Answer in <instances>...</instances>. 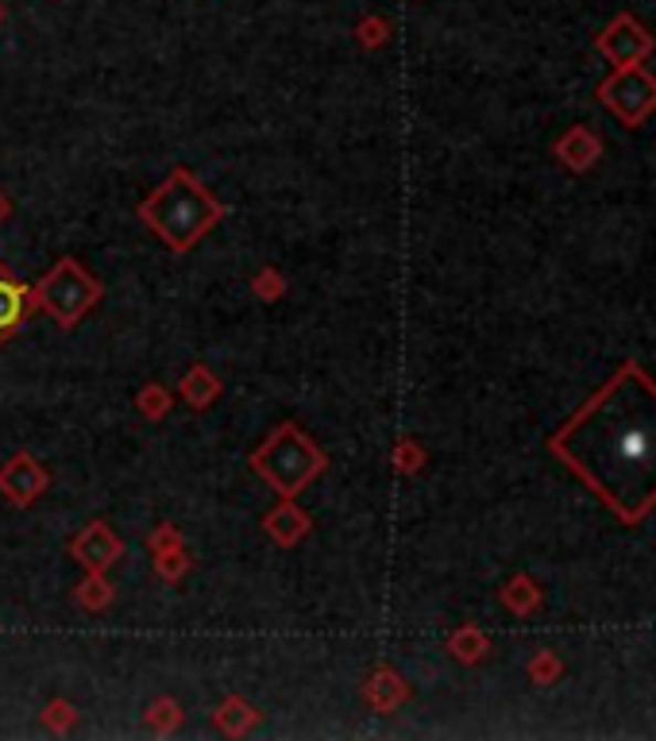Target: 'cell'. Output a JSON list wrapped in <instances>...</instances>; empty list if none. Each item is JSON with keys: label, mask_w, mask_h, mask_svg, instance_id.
Segmentation results:
<instances>
[{"label": "cell", "mask_w": 656, "mask_h": 741, "mask_svg": "<svg viewBox=\"0 0 656 741\" xmlns=\"http://www.w3.org/2000/svg\"><path fill=\"white\" fill-rule=\"evenodd\" d=\"M603 97L611 100V105H618L622 113L634 120V116H642L656 100V85L642 74V70H622V74L603 89Z\"/></svg>", "instance_id": "cell-8"}, {"label": "cell", "mask_w": 656, "mask_h": 741, "mask_svg": "<svg viewBox=\"0 0 656 741\" xmlns=\"http://www.w3.org/2000/svg\"><path fill=\"white\" fill-rule=\"evenodd\" d=\"M309 529H314V518H309L294 498H283L275 510L263 514V533H267L278 549H294V544H301L309 537Z\"/></svg>", "instance_id": "cell-7"}, {"label": "cell", "mask_w": 656, "mask_h": 741, "mask_svg": "<svg viewBox=\"0 0 656 741\" xmlns=\"http://www.w3.org/2000/svg\"><path fill=\"white\" fill-rule=\"evenodd\" d=\"M252 294L260 301H278L286 294V278H283V271H275V267H263L260 275L252 278Z\"/></svg>", "instance_id": "cell-20"}, {"label": "cell", "mask_w": 656, "mask_h": 741, "mask_svg": "<svg viewBox=\"0 0 656 741\" xmlns=\"http://www.w3.org/2000/svg\"><path fill=\"white\" fill-rule=\"evenodd\" d=\"M4 20H8V8H4V4H0V23H4Z\"/></svg>", "instance_id": "cell-25"}, {"label": "cell", "mask_w": 656, "mask_h": 741, "mask_svg": "<svg viewBox=\"0 0 656 741\" xmlns=\"http://www.w3.org/2000/svg\"><path fill=\"white\" fill-rule=\"evenodd\" d=\"M421 444L417 441H398V448H394V472H402V475H413L421 467Z\"/></svg>", "instance_id": "cell-23"}, {"label": "cell", "mask_w": 656, "mask_h": 741, "mask_svg": "<svg viewBox=\"0 0 656 741\" xmlns=\"http://www.w3.org/2000/svg\"><path fill=\"white\" fill-rule=\"evenodd\" d=\"M46 487H51V472H46L31 452H15V456H8L4 464H0V495H4V502L15 506V510L35 506L39 498L46 495Z\"/></svg>", "instance_id": "cell-5"}, {"label": "cell", "mask_w": 656, "mask_h": 741, "mask_svg": "<svg viewBox=\"0 0 656 741\" xmlns=\"http://www.w3.org/2000/svg\"><path fill=\"white\" fill-rule=\"evenodd\" d=\"M356 39H359V46H363V51H379V46L390 39V23L382 20V15H363V20H359V28H356Z\"/></svg>", "instance_id": "cell-19"}, {"label": "cell", "mask_w": 656, "mask_h": 741, "mask_svg": "<svg viewBox=\"0 0 656 741\" xmlns=\"http://www.w3.org/2000/svg\"><path fill=\"white\" fill-rule=\"evenodd\" d=\"M139 221L151 236H159L174 255L198 247L216 224L224 221V205L205 190L190 167H174L144 201H139Z\"/></svg>", "instance_id": "cell-2"}, {"label": "cell", "mask_w": 656, "mask_h": 741, "mask_svg": "<svg viewBox=\"0 0 656 741\" xmlns=\"http://www.w3.org/2000/svg\"><path fill=\"white\" fill-rule=\"evenodd\" d=\"M405 699H410V688H405V680L394 673V668L382 665V668H374V673L367 676L363 703L371 707V711L387 714V711H394V707H402Z\"/></svg>", "instance_id": "cell-11"}, {"label": "cell", "mask_w": 656, "mask_h": 741, "mask_svg": "<svg viewBox=\"0 0 656 741\" xmlns=\"http://www.w3.org/2000/svg\"><path fill=\"white\" fill-rule=\"evenodd\" d=\"M170 405H174V394H170L162 382H144L139 387V394H136V410H139V417L144 421H162L170 413Z\"/></svg>", "instance_id": "cell-15"}, {"label": "cell", "mask_w": 656, "mask_h": 741, "mask_svg": "<svg viewBox=\"0 0 656 741\" xmlns=\"http://www.w3.org/2000/svg\"><path fill=\"white\" fill-rule=\"evenodd\" d=\"M8 216H12V198H8V193L0 190V224H4Z\"/></svg>", "instance_id": "cell-24"}, {"label": "cell", "mask_w": 656, "mask_h": 741, "mask_svg": "<svg viewBox=\"0 0 656 741\" xmlns=\"http://www.w3.org/2000/svg\"><path fill=\"white\" fill-rule=\"evenodd\" d=\"M178 544H186L182 541V529L170 526V521H162V526H155L151 533H147V549H151V557H155V552L178 549Z\"/></svg>", "instance_id": "cell-22"}, {"label": "cell", "mask_w": 656, "mask_h": 741, "mask_svg": "<svg viewBox=\"0 0 656 741\" xmlns=\"http://www.w3.org/2000/svg\"><path fill=\"white\" fill-rule=\"evenodd\" d=\"M649 46H653V39L645 35L642 23H634L629 15H622V20L603 35V51L611 54L614 62H622V66H629L634 59L649 54Z\"/></svg>", "instance_id": "cell-10"}, {"label": "cell", "mask_w": 656, "mask_h": 741, "mask_svg": "<svg viewBox=\"0 0 656 741\" xmlns=\"http://www.w3.org/2000/svg\"><path fill=\"white\" fill-rule=\"evenodd\" d=\"M448 649L456 653L459 660H479L483 657V649H487V642H483V634L479 629H459V634H452V642H448Z\"/></svg>", "instance_id": "cell-21"}, {"label": "cell", "mask_w": 656, "mask_h": 741, "mask_svg": "<svg viewBox=\"0 0 656 741\" xmlns=\"http://www.w3.org/2000/svg\"><path fill=\"white\" fill-rule=\"evenodd\" d=\"M70 557L85 568V572H108L116 560L124 557V541L113 533L108 521H89L70 537Z\"/></svg>", "instance_id": "cell-6"}, {"label": "cell", "mask_w": 656, "mask_h": 741, "mask_svg": "<svg viewBox=\"0 0 656 741\" xmlns=\"http://www.w3.org/2000/svg\"><path fill=\"white\" fill-rule=\"evenodd\" d=\"M28 309H35V298H31V286L20 283L12 271L0 263V345L12 337L15 329L23 325Z\"/></svg>", "instance_id": "cell-9"}, {"label": "cell", "mask_w": 656, "mask_h": 741, "mask_svg": "<svg viewBox=\"0 0 656 741\" xmlns=\"http://www.w3.org/2000/svg\"><path fill=\"white\" fill-rule=\"evenodd\" d=\"M116 599V587L108 583V572H85V580L74 587V603L82 606L85 614H100L108 611Z\"/></svg>", "instance_id": "cell-14"}, {"label": "cell", "mask_w": 656, "mask_h": 741, "mask_svg": "<svg viewBox=\"0 0 656 741\" xmlns=\"http://www.w3.org/2000/svg\"><path fill=\"white\" fill-rule=\"evenodd\" d=\"M39 722H43L51 734H66L77 722V707L66 703V699H51V703L43 707V714H39Z\"/></svg>", "instance_id": "cell-18"}, {"label": "cell", "mask_w": 656, "mask_h": 741, "mask_svg": "<svg viewBox=\"0 0 656 741\" xmlns=\"http://www.w3.org/2000/svg\"><path fill=\"white\" fill-rule=\"evenodd\" d=\"M221 390H224L221 374H213V368H205V363H193V368L178 379V398L198 413H205L209 405L221 398Z\"/></svg>", "instance_id": "cell-12"}, {"label": "cell", "mask_w": 656, "mask_h": 741, "mask_svg": "<svg viewBox=\"0 0 656 741\" xmlns=\"http://www.w3.org/2000/svg\"><path fill=\"white\" fill-rule=\"evenodd\" d=\"M252 472L267 483L271 490H278L283 498H298L301 490L314 479H321L328 472V456L325 448L294 421H283L275 425L267 436H263L260 448L247 456Z\"/></svg>", "instance_id": "cell-3"}, {"label": "cell", "mask_w": 656, "mask_h": 741, "mask_svg": "<svg viewBox=\"0 0 656 741\" xmlns=\"http://www.w3.org/2000/svg\"><path fill=\"white\" fill-rule=\"evenodd\" d=\"M182 707H178V699L170 696H159L151 707H147V730H155V734H174L178 727H182Z\"/></svg>", "instance_id": "cell-16"}, {"label": "cell", "mask_w": 656, "mask_h": 741, "mask_svg": "<svg viewBox=\"0 0 656 741\" xmlns=\"http://www.w3.org/2000/svg\"><path fill=\"white\" fill-rule=\"evenodd\" d=\"M31 298H35V309H43L59 329H77V325L100 306L105 286H100L74 255H62V260L31 286Z\"/></svg>", "instance_id": "cell-4"}, {"label": "cell", "mask_w": 656, "mask_h": 741, "mask_svg": "<svg viewBox=\"0 0 656 741\" xmlns=\"http://www.w3.org/2000/svg\"><path fill=\"white\" fill-rule=\"evenodd\" d=\"M193 568L190 552H186V544H178V549H167V552H155V575H159L162 583H182V575Z\"/></svg>", "instance_id": "cell-17"}, {"label": "cell", "mask_w": 656, "mask_h": 741, "mask_svg": "<svg viewBox=\"0 0 656 741\" xmlns=\"http://www.w3.org/2000/svg\"><path fill=\"white\" fill-rule=\"evenodd\" d=\"M552 452L618 510L637 521L656 506V387L629 363L557 436Z\"/></svg>", "instance_id": "cell-1"}, {"label": "cell", "mask_w": 656, "mask_h": 741, "mask_svg": "<svg viewBox=\"0 0 656 741\" xmlns=\"http://www.w3.org/2000/svg\"><path fill=\"white\" fill-rule=\"evenodd\" d=\"M260 722V707H252L244 696H229L221 707L213 711V727L229 738H244L247 730Z\"/></svg>", "instance_id": "cell-13"}]
</instances>
